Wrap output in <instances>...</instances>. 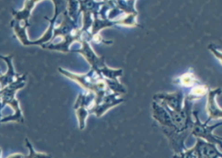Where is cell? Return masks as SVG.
I'll list each match as a JSON object with an SVG mask.
<instances>
[{"mask_svg": "<svg viewBox=\"0 0 222 158\" xmlns=\"http://www.w3.org/2000/svg\"><path fill=\"white\" fill-rule=\"evenodd\" d=\"M193 115H194L195 118V122L194 124H193V126L192 127V134L194 135L196 137H201V138L207 140L209 142H211V143L219 144V145H221V138L218 139V137L214 136L212 133L214 129L216 127H218L219 125H221V123L215 124L212 126H208L207 124H206L208 121L206 122L205 124H203L202 122H201L198 117L197 111L193 112Z\"/></svg>", "mask_w": 222, "mask_h": 158, "instance_id": "obj_1", "label": "cell"}, {"mask_svg": "<svg viewBox=\"0 0 222 158\" xmlns=\"http://www.w3.org/2000/svg\"><path fill=\"white\" fill-rule=\"evenodd\" d=\"M197 142L192 149L188 150L185 153L186 157H190L195 155L199 157H221V154L216 148L215 144L204 142L200 138H197Z\"/></svg>", "mask_w": 222, "mask_h": 158, "instance_id": "obj_2", "label": "cell"}, {"mask_svg": "<svg viewBox=\"0 0 222 158\" xmlns=\"http://www.w3.org/2000/svg\"><path fill=\"white\" fill-rule=\"evenodd\" d=\"M158 99L164 100L163 103L167 104L174 111H179L181 109V104H182V94L181 93H174V94H162L158 95Z\"/></svg>", "mask_w": 222, "mask_h": 158, "instance_id": "obj_3", "label": "cell"}, {"mask_svg": "<svg viewBox=\"0 0 222 158\" xmlns=\"http://www.w3.org/2000/svg\"><path fill=\"white\" fill-rule=\"evenodd\" d=\"M220 92V89H219L214 91H211L210 94H209L208 109L211 117H221V112L216 107V104L215 103V98H214L216 94H219Z\"/></svg>", "mask_w": 222, "mask_h": 158, "instance_id": "obj_4", "label": "cell"}]
</instances>
